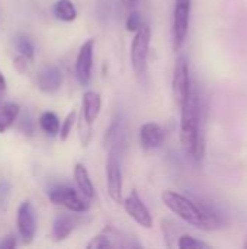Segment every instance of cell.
<instances>
[{
    "mask_svg": "<svg viewBox=\"0 0 247 249\" xmlns=\"http://www.w3.org/2000/svg\"><path fill=\"white\" fill-rule=\"evenodd\" d=\"M6 92H7V83H6V79H4L3 73L0 71V104L3 102V99L6 96Z\"/></svg>",
    "mask_w": 247,
    "mask_h": 249,
    "instance_id": "29",
    "label": "cell"
},
{
    "mask_svg": "<svg viewBox=\"0 0 247 249\" xmlns=\"http://www.w3.org/2000/svg\"><path fill=\"white\" fill-rule=\"evenodd\" d=\"M143 26V18L138 12H131L127 18L125 28L128 32H137Z\"/></svg>",
    "mask_w": 247,
    "mask_h": 249,
    "instance_id": "24",
    "label": "cell"
},
{
    "mask_svg": "<svg viewBox=\"0 0 247 249\" xmlns=\"http://www.w3.org/2000/svg\"><path fill=\"white\" fill-rule=\"evenodd\" d=\"M102 107V98L95 90H86L83 93V102H82V115L89 124H93L96 118L99 117Z\"/></svg>",
    "mask_w": 247,
    "mask_h": 249,
    "instance_id": "14",
    "label": "cell"
},
{
    "mask_svg": "<svg viewBox=\"0 0 247 249\" xmlns=\"http://www.w3.org/2000/svg\"><path fill=\"white\" fill-rule=\"evenodd\" d=\"M15 47L17 50V53L23 57H26L28 60H33L35 57V47L31 41V38L25 34H19L16 38H15Z\"/></svg>",
    "mask_w": 247,
    "mask_h": 249,
    "instance_id": "20",
    "label": "cell"
},
{
    "mask_svg": "<svg viewBox=\"0 0 247 249\" xmlns=\"http://www.w3.org/2000/svg\"><path fill=\"white\" fill-rule=\"evenodd\" d=\"M106 181H108V193L112 201L122 203V171L121 160L116 152L111 150L106 160Z\"/></svg>",
    "mask_w": 247,
    "mask_h": 249,
    "instance_id": "8",
    "label": "cell"
},
{
    "mask_svg": "<svg viewBox=\"0 0 247 249\" xmlns=\"http://www.w3.org/2000/svg\"><path fill=\"white\" fill-rule=\"evenodd\" d=\"M39 125L42 128V131L49 136V137H54L57 134H60V128H61V124H60V120L57 117L55 112L52 111H45L41 114L39 117Z\"/></svg>",
    "mask_w": 247,
    "mask_h": 249,
    "instance_id": "19",
    "label": "cell"
},
{
    "mask_svg": "<svg viewBox=\"0 0 247 249\" xmlns=\"http://www.w3.org/2000/svg\"><path fill=\"white\" fill-rule=\"evenodd\" d=\"M76 228V220L71 216H66L61 214L58 216L54 223H52V239L55 242H61L66 241L74 231Z\"/></svg>",
    "mask_w": 247,
    "mask_h": 249,
    "instance_id": "16",
    "label": "cell"
},
{
    "mask_svg": "<svg viewBox=\"0 0 247 249\" xmlns=\"http://www.w3.org/2000/svg\"><path fill=\"white\" fill-rule=\"evenodd\" d=\"M16 245H17V242H16V239H15L12 235L4 236V238L0 241V249H13L16 248Z\"/></svg>",
    "mask_w": 247,
    "mask_h": 249,
    "instance_id": "28",
    "label": "cell"
},
{
    "mask_svg": "<svg viewBox=\"0 0 247 249\" xmlns=\"http://www.w3.org/2000/svg\"><path fill=\"white\" fill-rule=\"evenodd\" d=\"M162 201L179 219H182L183 222L189 223L197 229L213 232L223 228V219L215 210L181 193L170 191V190L163 191Z\"/></svg>",
    "mask_w": 247,
    "mask_h": 249,
    "instance_id": "1",
    "label": "cell"
},
{
    "mask_svg": "<svg viewBox=\"0 0 247 249\" xmlns=\"http://www.w3.org/2000/svg\"><path fill=\"white\" fill-rule=\"evenodd\" d=\"M16 226L19 236L25 245L32 244L36 235V212L31 201H23L17 209L16 216Z\"/></svg>",
    "mask_w": 247,
    "mask_h": 249,
    "instance_id": "7",
    "label": "cell"
},
{
    "mask_svg": "<svg viewBox=\"0 0 247 249\" xmlns=\"http://www.w3.org/2000/svg\"><path fill=\"white\" fill-rule=\"evenodd\" d=\"M52 13L63 22H73L77 18V10L71 0H57L54 3Z\"/></svg>",
    "mask_w": 247,
    "mask_h": 249,
    "instance_id": "18",
    "label": "cell"
},
{
    "mask_svg": "<svg viewBox=\"0 0 247 249\" xmlns=\"http://www.w3.org/2000/svg\"><path fill=\"white\" fill-rule=\"evenodd\" d=\"M172 86H173V96L176 104L179 105V108H182L188 99L192 95V83H191V73H189V63L188 60L181 55L176 60L175 64V70H173V80H172Z\"/></svg>",
    "mask_w": 247,
    "mask_h": 249,
    "instance_id": "4",
    "label": "cell"
},
{
    "mask_svg": "<svg viewBox=\"0 0 247 249\" xmlns=\"http://www.w3.org/2000/svg\"><path fill=\"white\" fill-rule=\"evenodd\" d=\"M124 209L127 212V214L141 228L144 229H151L153 228V217L147 209V206L144 204V201L141 200V197L138 196L137 190H132L128 197L122 201Z\"/></svg>",
    "mask_w": 247,
    "mask_h": 249,
    "instance_id": "9",
    "label": "cell"
},
{
    "mask_svg": "<svg viewBox=\"0 0 247 249\" xmlns=\"http://www.w3.org/2000/svg\"><path fill=\"white\" fill-rule=\"evenodd\" d=\"M9 193H10V185L7 182L0 184V204H6L9 200Z\"/></svg>",
    "mask_w": 247,
    "mask_h": 249,
    "instance_id": "27",
    "label": "cell"
},
{
    "mask_svg": "<svg viewBox=\"0 0 247 249\" xmlns=\"http://www.w3.org/2000/svg\"><path fill=\"white\" fill-rule=\"evenodd\" d=\"M76 117H77V112L73 109L71 112H68V115H67L66 120L63 121L61 128H60V140H61V142H66V140L68 139V136L71 134V130H73L74 123H76Z\"/></svg>",
    "mask_w": 247,
    "mask_h": 249,
    "instance_id": "22",
    "label": "cell"
},
{
    "mask_svg": "<svg viewBox=\"0 0 247 249\" xmlns=\"http://www.w3.org/2000/svg\"><path fill=\"white\" fill-rule=\"evenodd\" d=\"M20 130L26 134V136H32L33 133V123H32V117L29 114H23L20 124H19Z\"/></svg>",
    "mask_w": 247,
    "mask_h": 249,
    "instance_id": "25",
    "label": "cell"
},
{
    "mask_svg": "<svg viewBox=\"0 0 247 249\" xmlns=\"http://www.w3.org/2000/svg\"><path fill=\"white\" fill-rule=\"evenodd\" d=\"M36 83L41 92L44 93H54L63 85V73L57 66L48 64L42 67L36 76Z\"/></svg>",
    "mask_w": 247,
    "mask_h": 249,
    "instance_id": "12",
    "label": "cell"
},
{
    "mask_svg": "<svg viewBox=\"0 0 247 249\" xmlns=\"http://www.w3.org/2000/svg\"><path fill=\"white\" fill-rule=\"evenodd\" d=\"M29 61L31 60H28L26 57H23V55L19 54V57L15 58V67H16V70H19L20 73H25L26 71V67L29 66Z\"/></svg>",
    "mask_w": 247,
    "mask_h": 249,
    "instance_id": "26",
    "label": "cell"
},
{
    "mask_svg": "<svg viewBox=\"0 0 247 249\" xmlns=\"http://www.w3.org/2000/svg\"><path fill=\"white\" fill-rule=\"evenodd\" d=\"M48 197L52 204L66 207L67 210L74 213H83L89 209L87 198L84 196H80L74 188L67 185H60L52 188Z\"/></svg>",
    "mask_w": 247,
    "mask_h": 249,
    "instance_id": "5",
    "label": "cell"
},
{
    "mask_svg": "<svg viewBox=\"0 0 247 249\" xmlns=\"http://www.w3.org/2000/svg\"><path fill=\"white\" fill-rule=\"evenodd\" d=\"M20 114V108L15 102L0 104V133H4L13 125L16 118Z\"/></svg>",
    "mask_w": 247,
    "mask_h": 249,
    "instance_id": "17",
    "label": "cell"
},
{
    "mask_svg": "<svg viewBox=\"0 0 247 249\" xmlns=\"http://www.w3.org/2000/svg\"><path fill=\"white\" fill-rule=\"evenodd\" d=\"M181 143L188 155L201 160L204 158V140L201 136L199 98L192 90L188 102L181 108Z\"/></svg>",
    "mask_w": 247,
    "mask_h": 249,
    "instance_id": "2",
    "label": "cell"
},
{
    "mask_svg": "<svg viewBox=\"0 0 247 249\" xmlns=\"http://www.w3.org/2000/svg\"><path fill=\"white\" fill-rule=\"evenodd\" d=\"M131 247V242L125 241V236H122V233L119 231H115L112 226H106L86 245L87 249H115Z\"/></svg>",
    "mask_w": 247,
    "mask_h": 249,
    "instance_id": "11",
    "label": "cell"
},
{
    "mask_svg": "<svg viewBox=\"0 0 247 249\" xmlns=\"http://www.w3.org/2000/svg\"><path fill=\"white\" fill-rule=\"evenodd\" d=\"M165 142V130L156 123H146L140 128V143L146 150L157 149Z\"/></svg>",
    "mask_w": 247,
    "mask_h": 249,
    "instance_id": "13",
    "label": "cell"
},
{
    "mask_svg": "<svg viewBox=\"0 0 247 249\" xmlns=\"http://www.w3.org/2000/svg\"><path fill=\"white\" fill-rule=\"evenodd\" d=\"M92 125L93 124H89L84 117L82 115L80 112V117H79V131H80V140H82V144L83 147H86L90 142V137H92Z\"/></svg>",
    "mask_w": 247,
    "mask_h": 249,
    "instance_id": "23",
    "label": "cell"
},
{
    "mask_svg": "<svg viewBox=\"0 0 247 249\" xmlns=\"http://www.w3.org/2000/svg\"><path fill=\"white\" fill-rule=\"evenodd\" d=\"M93 50H95V39L90 38L82 44L77 58L74 73L82 86H87L92 79V69H93Z\"/></svg>",
    "mask_w": 247,
    "mask_h": 249,
    "instance_id": "10",
    "label": "cell"
},
{
    "mask_svg": "<svg viewBox=\"0 0 247 249\" xmlns=\"http://www.w3.org/2000/svg\"><path fill=\"white\" fill-rule=\"evenodd\" d=\"M243 247H245V248H247V235H246V239H245V244H243Z\"/></svg>",
    "mask_w": 247,
    "mask_h": 249,
    "instance_id": "31",
    "label": "cell"
},
{
    "mask_svg": "<svg viewBox=\"0 0 247 249\" xmlns=\"http://www.w3.org/2000/svg\"><path fill=\"white\" fill-rule=\"evenodd\" d=\"M191 3L189 0H176L173 12V48L179 51L186 39L191 19Z\"/></svg>",
    "mask_w": 247,
    "mask_h": 249,
    "instance_id": "6",
    "label": "cell"
},
{
    "mask_svg": "<svg viewBox=\"0 0 247 249\" xmlns=\"http://www.w3.org/2000/svg\"><path fill=\"white\" fill-rule=\"evenodd\" d=\"M121 1H122V4H124L125 7H132L134 4H137L138 0H121Z\"/></svg>",
    "mask_w": 247,
    "mask_h": 249,
    "instance_id": "30",
    "label": "cell"
},
{
    "mask_svg": "<svg viewBox=\"0 0 247 249\" xmlns=\"http://www.w3.org/2000/svg\"><path fill=\"white\" fill-rule=\"evenodd\" d=\"M150 41H151V29L147 23H143V26L135 32V36L131 44V64L134 73L138 77L144 76L147 71Z\"/></svg>",
    "mask_w": 247,
    "mask_h": 249,
    "instance_id": "3",
    "label": "cell"
},
{
    "mask_svg": "<svg viewBox=\"0 0 247 249\" xmlns=\"http://www.w3.org/2000/svg\"><path fill=\"white\" fill-rule=\"evenodd\" d=\"M73 175H74V181H76V185H77L80 194L84 196L87 200H92L95 197V187H93V182L89 177L86 166L83 163H76Z\"/></svg>",
    "mask_w": 247,
    "mask_h": 249,
    "instance_id": "15",
    "label": "cell"
},
{
    "mask_svg": "<svg viewBox=\"0 0 247 249\" xmlns=\"http://www.w3.org/2000/svg\"><path fill=\"white\" fill-rule=\"evenodd\" d=\"M178 248L181 249H199V248H210L208 244L191 236V235H182L178 241Z\"/></svg>",
    "mask_w": 247,
    "mask_h": 249,
    "instance_id": "21",
    "label": "cell"
}]
</instances>
